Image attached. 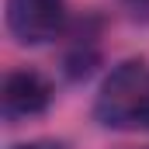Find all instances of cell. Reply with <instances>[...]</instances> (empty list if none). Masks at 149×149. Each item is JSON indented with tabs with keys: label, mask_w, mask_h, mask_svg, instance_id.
<instances>
[{
	"label": "cell",
	"mask_w": 149,
	"mask_h": 149,
	"mask_svg": "<svg viewBox=\"0 0 149 149\" xmlns=\"http://www.w3.org/2000/svg\"><path fill=\"white\" fill-rule=\"evenodd\" d=\"M94 118L114 132H149V63H118L97 90Z\"/></svg>",
	"instance_id": "1"
},
{
	"label": "cell",
	"mask_w": 149,
	"mask_h": 149,
	"mask_svg": "<svg viewBox=\"0 0 149 149\" xmlns=\"http://www.w3.org/2000/svg\"><path fill=\"white\" fill-rule=\"evenodd\" d=\"M66 24V0H7V28L21 45H45Z\"/></svg>",
	"instance_id": "2"
},
{
	"label": "cell",
	"mask_w": 149,
	"mask_h": 149,
	"mask_svg": "<svg viewBox=\"0 0 149 149\" xmlns=\"http://www.w3.org/2000/svg\"><path fill=\"white\" fill-rule=\"evenodd\" d=\"M52 104V83L38 70H10L0 87V111L10 125L35 118Z\"/></svg>",
	"instance_id": "3"
},
{
	"label": "cell",
	"mask_w": 149,
	"mask_h": 149,
	"mask_svg": "<svg viewBox=\"0 0 149 149\" xmlns=\"http://www.w3.org/2000/svg\"><path fill=\"white\" fill-rule=\"evenodd\" d=\"M10 149H63V146L52 139H38V142H21V146H10Z\"/></svg>",
	"instance_id": "4"
},
{
	"label": "cell",
	"mask_w": 149,
	"mask_h": 149,
	"mask_svg": "<svg viewBox=\"0 0 149 149\" xmlns=\"http://www.w3.org/2000/svg\"><path fill=\"white\" fill-rule=\"evenodd\" d=\"M132 3H149V0H132Z\"/></svg>",
	"instance_id": "5"
}]
</instances>
